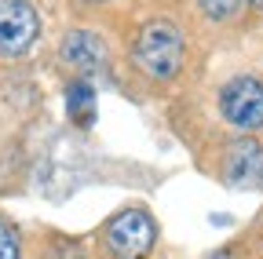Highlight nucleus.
<instances>
[{"label": "nucleus", "mask_w": 263, "mask_h": 259, "mask_svg": "<svg viewBox=\"0 0 263 259\" xmlns=\"http://www.w3.org/2000/svg\"><path fill=\"white\" fill-rule=\"evenodd\" d=\"M41 37V15L29 0H0V55L18 58Z\"/></svg>", "instance_id": "4"}, {"label": "nucleus", "mask_w": 263, "mask_h": 259, "mask_svg": "<svg viewBox=\"0 0 263 259\" xmlns=\"http://www.w3.org/2000/svg\"><path fill=\"white\" fill-rule=\"evenodd\" d=\"M249 4H252V8H263V0H249Z\"/></svg>", "instance_id": "11"}, {"label": "nucleus", "mask_w": 263, "mask_h": 259, "mask_svg": "<svg viewBox=\"0 0 263 259\" xmlns=\"http://www.w3.org/2000/svg\"><path fill=\"white\" fill-rule=\"evenodd\" d=\"M66 110H70V117L81 124V128H88L91 121H95V88H91V81H70V88H66Z\"/></svg>", "instance_id": "7"}, {"label": "nucleus", "mask_w": 263, "mask_h": 259, "mask_svg": "<svg viewBox=\"0 0 263 259\" xmlns=\"http://www.w3.org/2000/svg\"><path fill=\"white\" fill-rule=\"evenodd\" d=\"M59 58H62L81 81H88L91 73L106 70L110 51H106V44H103V37H99V33H88V29H73V33H66V37H62V44H59Z\"/></svg>", "instance_id": "5"}, {"label": "nucleus", "mask_w": 263, "mask_h": 259, "mask_svg": "<svg viewBox=\"0 0 263 259\" xmlns=\"http://www.w3.org/2000/svg\"><path fill=\"white\" fill-rule=\"evenodd\" d=\"M197 8H201L209 18H216V22H227V18L238 15L241 0H197Z\"/></svg>", "instance_id": "9"}, {"label": "nucleus", "mask_w": 263, "mask_h": 259, "mask_svg": "<svg viewBox=\"0 0 263 259\" xmlns=\"http://www.w3.org/2000/svg\"><path fill=\"white\" fill-rule=\"evenodd\" d=\"M0 259H22V241H18V230L0 219Z\"/></svg>", "instance_id": "8"}, {"label": "nucleus", "mask_w": 263, "mask_h": 259, "mask_svg": "<svg viewBox=\"0 0 263 259\" xmlns=\"http://www.w3.org/2000/svg\"><path fill=\"white\" fill-rule=\"evenodd\" d=\"M136 66L154 81H172L183 70V37L168 22H150L139 29L136 41Z\"/></svg>", "instance_id": "2"}, {"label": "nucleus", "mask_w": 263, "mask_h": 259, "mask_svg": "<svg viewBox=\"0 0 263 259\" xmlns=\"http://www.w3.org/2000/svg\"><path fill=\"white\" fill-rule=\"evenodd\" d=\"M223 179L234 186V190H245V186H256L263 179V146L252 143V139H238L227 146V165H223Z\"/></svg>", "instance_id": "6"}, {"label": "nucleus", "mask_w": 263, "mask_h": 259, "mask_svg": "<svg viewBox=\"0 0 263 259\" xmlns=\"http://www.w3.org/2000/svg\"><path fill=\"white\" fill-rule=\"evenodd\" d=\"M209 259H230V252H216V255H209Z\"/></svg>", "instance_id": "10"}, {"label": "nucleus", "mask_w": 263, "mask_h": 259, "mask_svg": "<svg viewBox=\"0 0 263 259\" xmlns=\"http://www.w3.org/2000/svg\"><path fill=\"white\" fill-rule=\"evenodd\" d=\"M157 241V226L146 208H121L99 230V248L106 259H143Z\"/></svg>", "instance_id": "1"}, {"label": "nucleus", "mask_w": 263, "mask_h": 259, "mask_svg": "<svg viewBox=\"0 0 263 259\" xmlns=\"http://www.w3.org/2000/svg\"><path fill=\"white\" fill-rule=\"evenodd\" d=\"M219 113L238 132L263 128V81L259 77H234L219 88Z\"/></svg>", "instance_id": "3"}]
</instances>
